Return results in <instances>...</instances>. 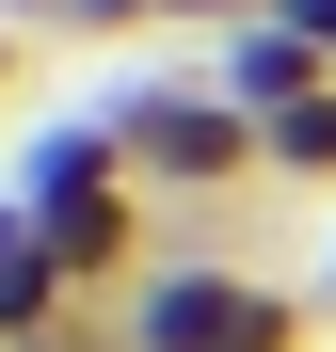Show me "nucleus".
Segmentation results:
<instances>
[{"label":"nucleus","instance_id":"f257e3e1","mask_svg":"<svg viewBox=\"0 0 336 352\" xmlns=\"http://www.w3.org/2000/svg\"><path fill=\"white\" fill-rule=\"evenodd\" d=\"M320 305L256 256H144L128 305H112V352H304Z\"/></svg>","mask_w":336,"mask_h":352},{"label":"nucleus","instance_id":"f03ea898","mask_svg":"<svg viewBox=\"0 0 336 352\" xmlns=\"http://www.w3.org/2000/svg\"><path fill=\"white\" fill-rule=\"evenodd\" d=\"M16 208L65 241L80 288H128V272H144V224H160V192L128 176V144H112V112H96V129H48V144L16 160Z\"/></svg>","mask_w":336,"mask_h":352},{"label":"nucleus","instance_id":"7ed1b4c3","mask_svg":"<svg viewBox=\"0 0 336 352\" xmlns=\"http://www.w3.org/2000/svg\"><path fill=\"white\" fill-rule=\"evenodd\" d=\"M112 144H128V176H144V192H240V176H272L256 160V112L240 96H224L208 65H160L144 96H112Z\"/></svg>","mask_w":336,"mask_h":352},{"label":"nucleus","instance_id":"20e7f679","mask_svg":"<svg viewBox=\"0 0 336 352\" xmlns=\"http://www.w3.org/2000/svg\"><path fill=\"white\" fill-rule=\"evenodd\" d=\"M48 336H80V272H65V241L0 192V352H48Z\"/></svg>","mask_w":336,"mask_h":352},{"label":"nucleus","instance_id":"39448f33","mask_svg":"<svg viewBox=\"0 0 336 352\" xmlns=\"http://www.w3.org/2000/svg\"><path fill=\"white\" fill-rule=\"evenodd\" d=\"M256 160L289 176V192H336V80H304V96H272V112H256Z\"/></svg>","mask_w":336,"mask_h":352},{"label":"nucleus","instance_id":"423d86ee","mask_svg":"<svg viewBox=\"0 0 336 352\" xmlns=\"http://www.w3.org/2000/svg\"><path fill=\"white\" fill-rule=\"evenodd\" d=\"M208 80H224V96H240V112H272V96H304L320 65H304V48H289V32H272V16H256V32H224V48H208Z\"/></svg>","mask_w":336,"mask_h":352},{"label":"nucleus","instance_id":"0eeeda50","mask_svg":"<svg viewBox=\"0 0 336 352\" xmlns=\"http://www.w3.org/2000/svg\"><path fill=\"white\" fill-rule=\"evenodd\" d=\"M65 32H160V16H224V32H256L272 0H48Z\"/></svg>","mask_w":336,"mask_h":352},{"label":"nucleus","instance_id":"6e6552de","mask_svg":"<svg viewBox=\"0 0 336 352\" xmlns=\"http://www.w3.org/2000/svg\"><path fill=\"white\" fill-rule=\"evenodd\" d=\"M272 32H289V48H304V65L336 80V0H272Z\"/></svg>","mask_w":336,"mask_h":352},{"label":"nucleus","instance_id":"1a4fd4ad","mask_svg":"<svg viewBox=\"0 0 336 352\" xmlns=\"http://www.w3.org/2000/svg\"><path fill=\"white\" fill-rule=\"evenodd\" d=\"M304 305H320V320H336V224H320V272H304Z\"/></svg>","mask_w":336,"mask_h":352},{"label":"nucleus","instance_id":"9d476101","mask_svg":"<svg viewBox=\"0 0 336 352\" xmlns=\"http://www.w3.org/2000/svg\"><path fill=\"white\" fill-rule=\"evenodd\" d=\"M0 80H16V16H0Z\"/></svg>","mask_w":336,"mask_h":352}]
</instances>
